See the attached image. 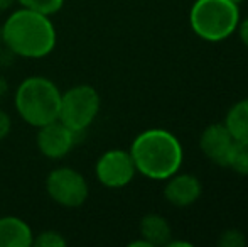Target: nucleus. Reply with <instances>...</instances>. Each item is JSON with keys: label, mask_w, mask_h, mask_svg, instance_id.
Instances as JSON below:
<instances>
[{"label": "nucleus", "mask_w": 248, "mask_h": 247, "mask_svg": "<svg viewBox=\"0 0 248 247\" xmlns=\"http://www.w3.org/2000/svg\"><path fill=\"white\" fill-rule=\"evenodd\" d=\"M17 3V0H0V12H7Z\"/></svg>", "instance_id": "obj_20"}, {"label": "nucleus", "mask_w": 248, "mask_h": 247, "mask_svg": "<svg viewBox=\"0 0 248 247\" xmlns=\"http://www.w3.org/2000/svg\"><path fill=\"white\" fill-rule=\"evenodd\" d=\"M128 246H130V247H152L147 241H145V239H142V237L139 239V241H132Z\"/></svg>", "instance_id": "obj_22"}, {"label": "nucleus", "mask_w": 248, "mask_h": 247, "mask_svg": "<svg viewBox=\"0 0 248 247\" xmlns=\"http://www.w3.org/2000/svg\"><path fill=\"white\" fill-rule=\"evenodd\" d=\"M202 193L201 181L198 176L183 173V175H172L167 178V183L164 186V198L167 203L177 208H186L196 203Z\"/></svg>", "instance_id": "obj_10"}, {"label": "nucleus", "mask_w": 248, "mask_h": 247, "mask_svg": "<svg viewBox=\"0 0 248 247\" xmlns=\"http://www.w3.org/2000/svg\"><path fill=\"white\" fill-rule=\"evenodd\" d=\"M46 191L54 203L64 208H78L88 200L90 186L78 169L59 166L47 175Z\"/></svg>", "instance_id": "obj_6"}, {"label": "nucleus", "mask_w": 248, "mask_h": 247, "mask_svg": "<svg viewBox=\"0 0 248 247\" xmlns=\"http://www.w3.org/2000/svg\"><path fill=\"white\" fill-rule=\"evenodd\" d=\"M137 175L134 159L125 149H108L96 159L95 176L107 188H124L130 185Z\"/></svg>", "instance_id": "obj_7"}, {"label": "nucleus", "mask_w": 248, "mask_h": 247, "mask_svg": "<svg viewBox=\"0 0 248 247\" xmlns=\"http://www.w3.org/2000/svg\"><path fill=\"white\" fill-rule=\"evenodd\" d=\"M130 156L137 173L149 180H167L176 175L184 161L181 141L166 129H147L134 139Z\"/></svg>", "instance_id": "obj_2"}, {"label": "nucleus", "mask_w": 248, "mask_h": 247, "mask_svg": "<svg viewBox=\"0 0 248 247\" xmlns=\"http://www.w3.org/2000/svg\"><path fill=\"white\" fill-rule=\"evenodd\" d=\"M61 93L58 85L46 76H27L17 86L14 107L26 124L43 127L58 120Z\"/></svg>", "instance_id": "obj_3"}, {"label": "nucleus", "mask_w": 248, "mask_h": 247, "mask_svg": "<svg viewBox=\"0 0 248 247\" xmlns=\"http://www.w3.org/2000/svg\"><path fill=\"white\" fill-rule=\"evenodd\" d=\"M236 31H238L242 43L245 44V48H248V17H247V19H243V20H240Z\"/></svg>", "instance_id": "obj_19"}, {"label": "nucleus", "mask_w": 248, "mask_h": 247, "mask_svg": "<svg viewBox=\"0 0 248 247\" xmlns=\"http://www.w3.org/2000/svg\"><path fill=\"white\" fill-rule=\"evenodd\" d=\"M12 131V119L5 110L0 109V141L7 137Z\"/></svg>", "instance_id": "obj_18"}, {"label": "nucleus", "mask_w": 248, "mask_h": 247, "mask_svg": "<svg viewBox=\"0 0 248 247\" xmlns=\"http://www.w3.org/2000/svg\"><path fill=\"white\" fill-rule=\"evenodd\" d=\"M225 125L233 139L248 141V99L236 102L225 117Z\"/></svg>", "instance_id": "obj_13"}, {"label": "nucleus", "mask_w": 248, "mask_h": 247, "mask_svg": "<svg viewBox=\"0 0 248 247\" xmlns=\"http://www.w3.org/2000/svg\"><path fill=\"white\" fill-rule=\"evenodd\" d=\"M32 246L36 247H64L66 239L58 231H43L39 234H34Z\"/></svg>", "instance_id": "obj_16"}, {"label": "nucleus", "mask_w": 248, "mask_h": 247, "mask_svg": "<svg viewBox=\"0 0 248 247\" xmlns=\"http://www.w3.org/2000/svg\"><path fill=\"white\" fill-rule=\"evenodd\" d=\"M140 237L145 239L152 247L166 246L172 239V229L166 217L159 214H149L140 220L139 225Z\"/></svg>", "instance_id": "obj_12"}, {"label": "nucleus", "mask_w": 248, "mask_h": 247, "mask_svg": "<svg viewBox=\"0 0 248 247\" xmlns=\"http://www.w3.org/2000/svg\"><path fill=\"white\" fill-rule=\"evenodd\" d=\"M0 44H2V22H0Z\"/></svg>", "instance_id": "obj_23"}, {"label": "nucleus", "mask_w": 248, "mask_h": 247, "mask_svg": "<svg viewBox=\"0 0 248 247\" xmlns=\"http://www.w3.org/2000/svg\"><path fill=\"white\" fill-rule=\"evenodd\" d=\"M66 0H17L19 7L24 9L34 10V12H41L44 16H54L62 9Z\"/></svg>", "instance_id": "obj_15"}, {"label": "nucleus", "mask_w": 248, "mask_h": 247, "mask_svg": "<svg viewBox=\"0 0 248 247\" xmlns=\"http://www.w3.org/2000/svg\"><path fill=\"white\" fill-rule=\"evenodd\" d=\"M78 134L66 127L61 120H54L43 127H37L36 146L44 158L51 161H59L71 152L76 144Z\"/></svg>", "instance_id": "obj_8"}, {"label": "nucleus", "mask_w": 248, "mask_h": 247, "mask_svg": "<svg viewBox=\"0 0 248 247\" xmlns=\"http://www.w3.org/2000/svg\"><path fill=\"white\" fill-rule=\"evenodd\" d=\"M247 244L245 234L238 229H226L218 239L219 247H243Z\"/></svg>", "instance_id": "obj_17"}, {"label": "nucleus", "mask_w": 248, "mask_h": 247, "mask_svg": "<svg viewBox=\"0 0 248 247\" xmlns=\"http://www.w3.org/2000/svg\"><path fill=\"white\" fill-rule=\"evenodd\" d=\"M233 135L226 129L225 124H211L201 132L199 148L202 154L218 166H226L228 152L233 146Z\"/></svg>", "instance_id": "obj_9"}, {"label": "nucleus", "mask_w": 248, "mask_h": 247, "mask_svg": "<svg viewBox=\"0 0 248 247\" xmlns=\"http://www.w3.org/2000/svg\"><path fill=\"white\" fill-rule=\"evenodd\" d=\"M232 2H235V3H242L243 0H232Z\"/></svg>", "instance_id": "obj_24"}, {"label": "nucleus", "mask_w": 248, "mask_h": 247, "mask_svg": "<svg viewBox=\"0 0 248 247\" xmlns=\"http://www.w3.org/2000/svg\"><path fill=\"white\" fill-rule=\"evenodd\" d=\"M58 43L56 26L49 16L19 7L2 22V44L10 54L26 60H43Z\"/></svg>", "instance_id": "obj_1"}, {"label": "nucleus", "mask_w": 248, "mask_h": 247, "mask_svg": "<svg viewBox=\"0 0 248 247\" xmlns=\"http://www.w3.org/2000/svg\"><path fill=\"white\" fill-rule=\"evenodd\" d=\"M238 3L232 0H196L189 10V26L199 39L219 43L236 33Z\"/></svg>", "instance_id": "obj_4"}, {"label": "nucleus", "mask_w": 248, "mask_h": 247, "mask_svg": "<svg viewBox=\"0 0 248 247\" xmlns=\"http://www.w3.org/2000/svg\"><path fill=\"white\" fill-rule=\"evenodd\" d=\"M100 107L101 99L95 86L86 85V83L75 85L61 93L58 120H61L73 132L81 134L95 122Z\"/></svg>", "instance_id": "obj_5"}, {"label": "nucleus", "mask_w": 248, "mask_h": 247, "mask_svg": "<svg viewBox=\"0 0 248 247\" xmlns=\"http://www.w3.org/2000/svg\"><path fill=\"white\" fill-rule=\"evenodd\" d=\"M7 92H9V85H7V80L0 76V100H2L3 97L7 95Z\"/></svg>", "instance_id": "obj_21"}, {"label": "nucleus", "mask_w": 248, "mask_h": 247, "mask_svg": "<svg viewBox=\"0 0 248 247\" xmlns=\"http://www.w3.org/2000/svg\"><path fill=\"white\" fill-rule=\"evenodd\" d=\"M34 232L32 227L16 215L0 217V247H31Z\"/></svg>", "instance_id": "obj_11"}, {"label": "nucleus", "mask_w": 248, "mask_h": 247, "mask_svg": "<svg viewBox=\"0 0 248 247\" xmlns=\"http://www.w3.org/2000/svg\"><path fill=\"white\" fill-rule=\"evenodd\" d=\"M225 168H230L238 175L248 176V141H242V139L233 141Z\"/></svg>", "instance_id": "obj_14"}]
</instances>
